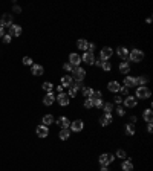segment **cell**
Here are the masks:
<instances>
[{
    "mask_svg": "<svg viewBox=\"0 0 153 171\" xmlns=\"http://www.w3.org/2000/svg\"><path fill=\"white\" fill-rule=\"evenodd\" d=\"M116 53H118V57L123 58V60H127L129 58V49L124 48V46H120V48L116 49Z\"/></svg>",
    "mask_w": 153,
    "mask_h": 171,
    "instance_id": "obj_19",
    "label": "cell"
},
{
    "mask_svg": "<svg viewBox=\"0 0 153 171\" xmlns=\"http://www.w3.org/2000/svg\"><path fill=\"white\" fill-rule=\"evenodd\" d=\"M112 122H113L112 113H104L101 118H100V124H101L103 127H106V125H109V124H112Z\"/></svg>",
    "mask_w": 153,
    "mask_h": 171,
    "instance_id": "obj_12",
    "label": "cell"
},
{
    "mask_svg": "<svg viewBox=\"0 0 153 171\" xmlns=\"http://www.w3.org/2000/svg\"><path fill=\"white\" fill-rule=\"evenodd\" d=\"M135 122H136V116H132V118H130V124L135 125Z\"/></svg>",
    "mask_w": 153,
    "mask_h": 171,
    "instance_id": "obj_47",
    "label": "cell"
},
{
    "mask_svg": "<svg viewBox=\"0 0 153 171\" xmlns=\"http://www.w3.org/2000/svg\"><path fill=\"white\" fill-rule=\"evenodd\" d=\"M35 131H37V136H38V138H46V136L49 135V128H48L46 125H38Z\"/></svg>",
    "mask_w": 153,
    "mask_h": 171,
    "instance_id": "obj_13",
    "label": "cell"
},
{
    "mask_svg": "<svg viewBox=\"0 0 153 171\" xmlns=\"http://www.w3.org/2000/svg\"><path fill=\"white\" fill-rule=\"evenodd\" d=\"M74 83V79H72V76L71 75H64V76H61V87H71V84Z\"/></svg>",
    "mask_w": 153,
    "mask_h": 171,
    "instance_id": "obj_16",
    "label": "cell"
},
{
    "mask_svg": "<svg viewBox=\"0 0 153 171\" xmlns=\"http://www.w3.org/2000/svg\"><path fill=\"white\" fill-rule=\"evenodd\" d=\"M55 89H57V92H58V93H61V92H63V87H61V84H60V86H55Z\"/></svg>",
    "mask_w": 153,
    "mask_h": 171,
    "instance_id": "obj_45",
    "label": "cell"
},
{
    "mask_svg": "<svg viewBox=\"0 0 153 171\" xmlns=\"http://www.w3.org/2000/svg\"><path fill=\"white\" fill-rule=\"evenodd\" d=\"M31 72L34 73L35 76H40V75H43L45 69H43V66H40V64H32V66H31Z\"/></svg>",
    "mask_w": 153,
    "mask_h": 171,
    "instance_id": "obj_18",
    "label": "cell"
},
{
    "mask_svg": "<svg viewBox=\"0 0 153 171\" xmlns=\"http://www.w3.org/2000/svg\"><path fill=\"white\" fill-rule=\"evenodd\" d=\"M8 35H11V37H20L22 35V28L19 24L8 26Z\"/></svg>",
    "mask_w": 153,
    "mask_h": 171,
    "instance_id": "obj_6",
    "label": "cell"
},
{
    "mask_svg": "<svg viewBox=\"0 0 153 171\" xmlns=\"http://www.w3.org/2000/svg\"><path fill=\"white\" fill-rule=\"evenodd\" d=\"M87 46H89V43H87V40H84V38H80V40L76 41V48L80 49V50H87Z\"/></svg>",
    "mask_w": 153,
    "mask_h": 171,
    "instance_id": "obj_25",
    "label": "cell"
},
{
    "mask_svg": "<svg viewBox=\"0 0 153 171\" xmlns=\"http://www.w3.org/2000/svg\"><path fill=\"white\" fill-rule=\"evenodd\" d=\"M116 113H118V116H124V115H126V110H124V107L118 105V109H116Z\"/></svg>",
    "mask_w": 153,
    "mask_h": 171,
    "instance_id": "obj_40",
    "label": "cell"
},
{
    "mask_svg": "<svg viewBox=\"0 0 153 171\" xmlns=\"http://www.w3.org/2000/svg\"><path fill=\"white\" fill-rule=\"evenodd\" d=\"M118 71H120V73H129L130 72V66H129L127 61H121L120 66H118Z\"/></svg>",
    "mask_w": 153,
    "mask_h": 171,
    "instance_id": "obj_24",
    "label": "cell"
},
{
    "mask_svg": "<svg viewBox=\"0 0 153 171\" xmlns=\"http://www.w3.org/2000/svg\"><path fill=\"white\" fill-rule=\"evenodd\" d=\"M94 60H95V55L92 53V52H84L83 53V57H81V61H84L86 64H94Z\"/></svg>",
    "mask_w": 153,
    "mask_h": 171,
    "instance_id": "obj_11",
    "label": "cell"
},
{
    "mask_svg": "<svg viewBox=\"0 0 153 171\" xmlns=\"http://www.w3.org/2000/svg\"><path fill=\"white\" fill-rule=\"evenodd\" d=\"M101 109L104 110V113H112V110H113V105H112V102H104Z\"/></svg>",
    "mask_w": 153,
    "mask_h": 171,
    "instance_id": "obj_30",
    "label": "cell"
},
{
    "mask_svg": "<svg viewBox=\"0 0 153 171\" xmlns=\"http://www.w3.org/2000/svg\"><path fill=\"white\" fill-rule=\"evenodd\" d=\"M113 55V49L109 48V46H106V48L101 49V52H100V58H101L103 61H109V58Z\"/></svg>",
    "mask_w": 153,
    "mask_h": 171,
    "instance_id": "obj_7",
    "label": "cell"
},
{
    "mask_svg": "<svg viewBox=\"0 0 153 171\" xmlns=\"http://www.w3.org/2000/svg\"><path fill=\"white\" fill-rule=\"evenodd\" d=\"M42 122H43V125L49 127L51 124H54V116H52V115H45L43 119H42Z\"/></svg>",
    "mask_w": 153,
    "mask_h": 171,
    "instance_id": "obj_27",
    "label": "cell"
},
{
    "mask_svg": "<svg viewBox=\"0 0 153 171\" xmlns=\"http://www.w3.org/2000/svg\"><path fill=\"white\" fill-rule=\"evenodd\" d=\"M101 171H109V168L107 167H101Z\"/></svg>",
    "mask_w": 153,
    "mask_h": 171,
    "instance_id": "obj_50",
    "label": "cell"
},
{
    "mask_svg": "<svg viewBox=\"0 0 153 171\" xmlns=\"http://www.w3.org/2000/svg\"><path fill=\"white\" fill-rule=\"evenodd\" d=\"M150 95H152V92H150V89H149V87H146V86L136 87V95H135L136 99H149Z\"/></svg>",
    "mask_w": 153,
    "mask_h": 171,
    "instance_id": "obj_2",
    "label": "cell"
},
{
    "mask_svg": "<svg viewBox=\"0 0 153 171\" xmlns=\"http://www.w3.org/2000/svg\"><path fill=\"white\" fill-rule=\"evenodd\" d=\"M42 87H43V90H45V92H48V93L54 90V84H52V83H49V81H45Z\"/></svg>",
    "mask_w": 153,
    "mask_h": 171,
    "instance_id": "obj_31",
    "label": "cell"
},
{
    "mask_svg": "<svg viewBox=\"0 0 153 171\" xmlns=\"http://www.w3.org/2000/svg\"><path fill=\"white\" fill-rule=\"evenodd\" d=\"M54 102H55V95H54L52 92L46 93V96L43 98V104H45V105H52Z\"/></svg>",
    "mask_w": 153,
    "mask_h": 171,
    "instance_id": "obj_22",
    "label": "cell"
},
{
    "mask_svg": "<svg viewBox=\"0 0 153 171\" xmlns=\"http://www.w3.org/2000/svg\"><path fill=\"white\" fill-rule=\"evenodd\" d=\"M92 104H94V107H97V109H101L103 107V99H95V101H92Z\"/></svg>",
    "mask_w": 153,
    "mask_h": 171,
    "instance_id": "obj_37",
    "label": "cell"
},
{
    "mask_svg": "<svg viewBox=\"0 0 153 171\" xmlns=\"http://www.w3.org/2000/svg\"><path fill=\"white\" fill-rule=\"evenodd\" d=\"M58 138H60L61 141H68V139L71 138V130H69V128H61L60 133H58Z\"/></svg>",
    "mask_w": 153,
    "mask_h": 171,
    "instance_id": "obj_21",
    "label": "cell"
},
{
    "mask_svg": "<svg viewBox=\"0 0 153 171\" xmlns=\"http://www.w3.org/2000/svg\"><path fill=\"white\" fill-rule=\"evenodd\" d=\"M80 63H81V57L78 53H75V52H72L69 55V64H72L74 67H76V66H80Z\"/></svg>",
    "mask_w": 153,
    "mask_h": 171,
    "instance_id": "obj_10",
    "label": "cell"
},
{
    "mask_svg": "<svg viewBox=\"0 0 153 171\" xmlns=\"http://www.w3.org/2000/svg\"><path fill=\"white\" fill-rule=\"evenodd\" d=\"M126 151L124 150H116V153H115V157H118V159H126Z\"/></svg>",
    "mask_w": 153,
    "mask_h": 171,
    "instance_id": "obj_35",
    "label": "cell"
},
{
    "mask_svg": "<svg viewBox=\"0 0 153 171\" xmlns=\"http://www.w3.org/2000/svg\"><path fill=\"white\" fill-rule=\"evenodd\" d=\"M90 101H95V99H103V93L100 90H92V93H90V96H89Z\"/></svg>",
    "mask_w": 153,
    "mask_h": 171,
    "instance_id": "obj_29",
    "label": "cell"
},
{
    "mask_svg": "<svg viewBox=\"0 0 153 171\" xmlns=\"http://www.w3.org/2000/svg\"><path fill=\"white\" fill-rule=\"evenodd\" d=\"M101 67H103V71H104V72H109V71L112 69V64H110V61H103Z\"/></svg>",
    "mask_w": 153,
    "mask_h": 171,
    "instance_id": "obj_34",
    "label": "cell"
},
{
    "mask_svg": "<svg viewBox=\"0 0 153 171\" xmlns=\"http://www.w3.org/2000/svg\"><path fill=\"white\" fill-rule=\"evenodd\" d=\"M2 24L3 26H11L12 24V15L11 14H3V17H2Z\"/></svg>",
    "mask_w": 153,
    "mask_h": 171,
    "instance_id": "obj_23",
    "label": "cell"
},
{
    "mask_svg": "<svg viewBox=\"0 0 153 171\" xmlns=\"http://www.w3.org/2000/svg\"><path fill=\"white\" fill-rule=\"evenodd\" d=\"M121 170L123 171H133V164H132V160H124V162L121 164Z\"/></svg>",
    "mask_w": 153,
    "mask_h": 171,
    "instance_id": "obj_26",
    "label": "cell"
},
{
    "mask_svg": "<svg viewBox=\"0 0 153 171\" xmlns=\"http://www.w3.org/2000/svg\"><path fill=\"white\" fill-rule=\"evenodd\" d=\"M5 35V28H0V37Z\"/></svg>",
    "mask_w": 153,
    "mask_h": 171,
    "instance_id": "obj_48",
    "label": "cell"
},
{
    "mask_svg": "<svg viewBox=\"0 0 153 171\" xmlns=\"http://www.w3.org/2000/svg\"><path fill=\"white\" fill-rule=\"evenodd\" d=\"M142 118H144V121L147 122V124H152V122H153V112H152V109H146V110L142 112Z\"/></svg>",
    "mask_w": 153,
    "mask_h": 171,
    "instance_id": "obj_14",
    "label": "cell"
},
{
    "mask_svg": "<svg viewBox=\"0 0 153 171\" xmlns=\"http://www.w3.org/2000/svg\"><path fill=\"white\" fill-rule=\"evenodd\" d=\"M120 92H121L124 96H127V95H129V89L126 87V86H121V87H120Z\"/></svg>",
    "mask_w": 153,
    "mask_h": 171,
    "instance_id": "obj_41",
    "label": "cell"
},
{
    "mask_svg": "<svg viewBox=\"0 0 153 171\" xmlns=\"http://www.w3.org/2000/svg\"><path fill=\"white\" fill-rule=\"evenodd\" d=\"M0 28H5V26H3V24H2V22H0Z\"/></svg>",
    "mask_w": 153,
    "mask_h": 171,
    "instance_id": "obj_51",
    "label": "cell"
},
{
    "mask_svg": "<svg viewBox=\"0 0 153 171\" xmlns=\"http://www.w3.org/2000/svg\"><path fill=\"white\" fill-rule=\"evenodd\" d=\"M2 40H3V43H5V45H8V43H11V40H12V37L6 34V35H3V37H2Z\"/></svg>",
    "mask_w": 153,
    "mask_h": 171,
    "instance_id": "obj_38",
    "label": "cell"
},
{
    "mask_svg": "<svg viewBox=\"0 0 153 171\" xmlns=\"http://www.w3.org/2000/svg\"><path fill=\"white\" fill-rule=\"evenodd\" d=\"M101 63H103L101 58H95V60H94V64H95V66H101Z\"/></svg>",
    "mask_w": 153,
    "mask_h": 171,
    "instance_id": "obj_44",
    "label": "cell"
},
{
    "mask_svg": "<svg viewBox=\"0 0 153 171\" xmlns=\"http://www.w3.org/2000/svg\"><path fill=\"white\" fill-rule=\"evenodd\" d=\"M72 67H74V66H72V64H69V63H66V64L63 66V69H64L66 72H71V71H72Z\"/></svg>",
    "mask_w": 153,
    "mask_h": 171,
    "instance_id": "obj_42",
    "label": "cell"
},
{
    "mask_svg": "<svg viewBox=\"0 0 153 171\" xmlns=\"http://www.w3.org/2000/svg\"><path fill=\"white\" fill-rule=\"evenodd\" d=\"M72 79L74 81H80V83H83V79H84V76H86V71L83 69V67H80V66H76V67H72Z\"/></svg>",
    "mask_w": 153,
    "mask_h": 171,
    "instance_id": "obj_1",
    "label": "cell"
},
{
    "mask_svg": "<svg viewBox=\"0 0 153 171\" xmlns=\"http://www.w3.org/2000/svg\"><path fill=\"white\" fill-rule=\"evenodd\" d=\"M92 90H94V89H90V87H83V89H81V93H83L84 98H89L90 93H92Z\"/></svg>",
    "mask_w": 153,
    "mask_h": 171,
    "instance_id": "obj_33",
    "label": "cell"
},
{
    "mask_svg": "<svg viewBox=\"0 0 153 171\" xmlns=\"http://www.w3.org/2000/svg\"><path fill=\"white\" fill-rule=\"evenodd\" d=\"M147 83H149V78H147V76H144V75H141V76H138V78H136V84H138V87L146 86Z\"/></svg>",
    "mask_w": 153,
    "mask_h": 171,
    "instance_id": "obj_28",
    "label": "cell"
},
{
    "mask_svg": "<svg viewBox=\"0 0 153 171\" xmlns=\"http://www.w3.org/2000/svg\"><path fill=\"white\" fill-rule=\"evenodd\" d=\"M55 101H58V104L61 105V107H66V105H69V102H71V98L68 96V93H58V96H55Z\"/></svg>",
    "mask_w": 153,
    "mask_h": 171,
    "instance_id": "obj_5",
    "label": "cell"
},
{
    "mask_svg": "<svg viewBox=\"0 0 153 171\" xmlns=\"http://www.w3.org/2000/svg\"><path fill=\"white\" fill-rule=\"evenodd\" d=\"M123 102H124V105H126L127 109H133V107H136L138 99H136L135 96H132V95H127V96H124Z\"/></svg>",
    "mask_w": 153,
    "mask_h": 171,
    "instance_id": "obj_8",
    "label": "cell"
},
{
    "mask_svg": "<svg viewBox=\"0 0 153 171\" xmlns=\"http://www.w3.org/2000/svg\"><path fill=\"white\" fill-rule=\"evenodd\" d=\"M22 61H23V64H25V66H32V64H34L31 57H23V60H22Z\"/></svg>",
    "mask_w": 153,
    "mask_h": 171,
    "instance_id": "obj_36",
    "label": "cell"
},
{
    "mask_svg": "<svg viewBox=\"0 0 153 171\" xmlns=\"http://www.w3.org/2000/svg\"><path fill=\"white\" fill-rule=\"evenodd\" d=\"M124 86H126L127 89L138 86V84H136V78H135V76H126V78H124Z\"/></svg>",
    "mask_w": 153,
    "mask_h": 171,
    "instance_id": "obj_20",
    "label": "cell"
},
{
    "mask_svg": "<svg viewBox=\"0 0 153 171\" xmlns=\"http://www.w3.org/2000/svg\"><path fill=\"white\" fill-rule=\"evenodd\" d=\"M113 160H115V156L110 154V153H103L101 156H100V159H98V162L101 164V167H107V165L112 164Z\"/></svg>",
    "mask_w": 153,
    "mask_h": 171,
    "instance_id": "obj_4",
    "label": "cell"
},
{
    "mask_svg": "<svg viewBox=\"0 0 153 171\" xmlns=\"http://www.w3.org/2000/svg\"><path fill=\"white\" fill-rule=\"evenodd\" d=\"M83 128H84V122L81 121V119H76V121L71 122V127H69V130H71V131H75V133L81 131Z\"/></svg>",
    "mask_w": 153,
    "mask_h": 171,
    "instance_id": "obj_9",
    "label": "cell"
},
{
    "mask_svg": "<svg viewBox=\"0 0 153 171\" xmlns=\"http://www.w3.org/2000/svg\"><path fill=\"white\" fill-rule=\"evenodd\" d=\"M14 11H15V12H20V11H22V9H20V8H19V6H14Z\"/></svg>",
    "mask_w": 153,
    "mask_h": 171,
    "instance_id": "obj_49",
    "label": "cell"
},
{
    "mask_svg": "<svg viewBox=\"0 0 153 171\" xmlns=\"http://www.w3.org/2000/svg\"><path fill=\"white\" fill-rule=\"evenodd\" d=\"M84 107H86V109H92V107H94V104H92V101H90L89 98L84 99Z\"/></svg>",
    "mask_w": 153,
    "mask_h": 171,
    "instance_id": "obj_39",
    "label": "cell"
},
{
    "mask_svg": "<svg viewBox=\"0 0 153 171\" xmlns=\"http://www.w3.org/2000/svg\"><path fill=\"white\" fill-rule=\"evenodd\" d=\"M123 99H124V98H121V96H115V102H116L118 105H121V104H123Z\"/></svg>",
    "mask_w": 153,
    "mask_h": 171,
    "instance_id": "obj_43",
    "label": "cell"
},
{
    "mask_svg": "<svg viewBox=\"0 0 153 171\" xmlns=\"http://www.w3.org/2000/svg\"><path fill=\"white\" fill-rule=\"evenodd\" d=\"M120 83L118 81H109L107 83V89L110 90V92H113V93H116V92H120Z\"/></svg>",
    "mask_w": 153,
    "mask_h": 171,
    "instance_id": "obj_17",
    "label": "cell"
},
{
    "mask_svg": "<svg viewBox=\"0 0 153 171\" xmlns=\"http://www.w3.org/2000/svg\"><path fill=\"white\" fill-rule=\"evenodd\" d=\"M152 130H153V125H152V124H149V125H147V131H149V133H152Z\"/></svg>",
    "mask_w": 153,
    "mask_h": 171,
    "instance_id": "obj_46",
    "label": "cell"
},
{
    "mask_svg": "<svg viewBox=\"0 0 153 171\" xmlns=\"http://www.w3.org/2000/svg\"><path fill=\"white\" fill-rule=\"evenodd\" d=\"M57 124H58L61 128H69V127H71V121H69V118H66V116H60Z\"/></svg>",
    "mask_w": 153,
    "mask_h": 171,
    "instance_id": "obj_15",
    "label": "cell"
},
{
    "mask_svg": "<svg viewBox=\"0 0 153 171\" xmlns=\"http://www.w3.org/2000/svg\"><path fill=\"white\" fill-rule=\"evenodd\" d=\"M126 135H129V136H133V135H135V125H133V124L129 122L127 125H126Z\"/></svg>",
    "mask_w": 153,
    "mask_h": 171,
    "instance_id": "obj_32",
    "label": "cell"
},
{
    "mask_svg": "<svg viewBox=\"0 0 153 171\" xmlns=\"http://www.w3.org/2000/svg\"><path fill=\"white\" fill-rule=\"evenodd\" d=\"M129 60L135 61V63H139V61L144 60V52L139 50V49H132V52H129Z\"/></svg>",
    "mask_w": 153,
    "mask_h": 171,
    "instance_id": "obj_3",
    "label": "cell"
}]
</instances>
